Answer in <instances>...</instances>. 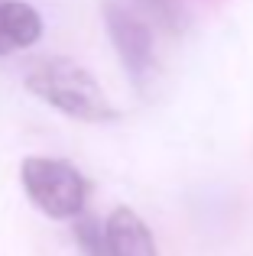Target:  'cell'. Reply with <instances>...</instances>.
I'll use <instances>...</instances> for the list:
<instances>
[{
	"mask_svg": "<svg viewBox=\"0 0 253 256\" xmlns=\"http://www.w3.org/2000/svg\"><path fill=\"white\" fill-rule=\"evenodd\" d=\"M75 240L84 250V256H108L104 253V224H98L94 218H82L75 224Z\"/></svg>",
	"mask_w": 253,
	"mask_h": 256,
	"instance_id": "52a82bcc",
	"label": "cell"
},
{
	"mask_svg": "<svg viewBox=\"0 0 253 256\" xmlns=\"http://www.w3.org/2000/svg\"><path fill=\"white\" fill-rule=\"evenodd\" d=\"M104 253L108 256H159L152 230L130 208H114L110 218L104 220Z\"/></svg>",
	"mask_w": 253,
	"mask_h": 256,
	"instance_id": "277c9868",
	"label": "cell"
},
{
	"mask_svg": "<svg viewBox=\"0 0 253 256\" xmlns=\"http://www.w3.org/2000/svg\"><path fill=\"white\" fill-rule=\"evenodd\" d=\"M26 91L46 100L49 107L62 110L65 117L84 120V124H108L117 120V107L108 100L101 82L75 58L52 56L42 58L26 75Z\"/></svg>",
	"mask_w": 253,
	"mask_h": 256,
	"instance_id": "6da1fadb",
	"label": "cell"
},
{
	"mask_svg": "<svg viewBox=\"0 0 253 256\" xmlns=\"http://www.w3.org/2000/svg\"><path fill=\"white\" fill-rule=\"evenodd\" d=\"M104 26L114 42L117 58L124 62L126 75L136 88H146L156 75V46H152V26L130 10L124 0L104 4Z\"/></svg>",
	"mask_w": 253,
	"mask_h": 256,
	"instance_id": "3957f363",
	"label": "cell"
},
{
	"mask_svg": "<svg viewBox=\"0 0 253 256\" xmlns=\"http://www.w3.org/2000/svg\"><path fill=\"white\" fill-rule=\"evenodd\" d=\"M20 182H23L26 198L52 220H72L84 211L88 178L65 159H49V156L23 159Z\"/></svg>",
	"mask_w": 253,
	"mask_h": 256,
	"instance_id": "7a4b0ae2",
	"label": "cell"
},
{
	"mask_svg": "<svg viewBox=\"0 0 253 256\" xmlns=\"http://www.w3.org/2000/svg\"><path fill=\"white\" fill-rule=\"evenodd\" d=\"M42 39V16L26 0H0V58Z\"/></svg>",
	"mask_w": 253,
	"mask_h": 256,
	"instance_id": "5b68a950",
	"label": "cell"
},
{
	"mask_svg": "<svg viewBox=\"0 0 253 256\" xmlns=\"http://www.w3.org/2000/svg\"><path fill=\"white\" fill-rule=\"evenodd\" d=\"M136 16H143L152 30H162V32H182L188 30L192 23V13L185 0H124Z\"/></svg>",
	"mask_w": 253,
	"mask_h": 256,
	"instance_id": "8992f818",
	"label": "cell"
}]
</instances>
